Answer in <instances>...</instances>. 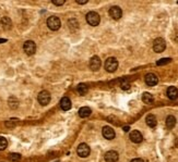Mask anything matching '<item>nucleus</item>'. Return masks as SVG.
<instances>
[{"label": "nucleus", "mask_w": 178, "mask_h": 162, "mask_svg": "<svg viewBox=\"0 0 178 162\" xmlns=\"http://www.w3.org/2000/svg\"><path fill=\"white\" fill-rule=\"evenodd\" d=\"M86 21L91 26H97L100 22H101V17H100L98 13H96L94 11H91V12H89L86 14Z\"/></svg>", "instance_id": "f257e3e1"}, {"label": "nucleus", "mask_w": 178, "mask_h": 162, "mask_svg": "<svg viewBox=\"0 0 178 162\" xmlns=\"http://www.w3.org/2000/svg\"><path fill=\"white\" fill-rule=\"evenodd\" d=\"M117 68H118V61L116 58L111 57L105 61V70L107 72H109V73L115 72L117 70Z\"/></svg>", "instance_id": "f03ea898"}, {"label": "nucleus", "mask_w": 178, "mask_h": 162, "mask_svg": "<svg viewBox=\"0 0 178 162\" xmlns=\"http://www.w3.org/2000/svg\"><path fill=\"white\" fill-rule=\"evenodd\" d=\"M47 26L51 30H58L61 26V22L59 20V17H55V15L49 17L47 19Z\"/></svg>", "instance_id": "7ed1b4c3"}, {"label": "nucleus", "mask_w": 178, "mask_h": 162, "mask_svg": "<svg viewBox=\"0 0 178 162\" xmlns=\"http://www.w3.org/2000/svg\"><path fill=\"white\" fill-rule=\"evenodd\" d=\"M165 48H166V43H165L164 39L163 38H156L154 43H153V50L160 54V52H163L165 50Z\"/></svg>", "instance_id": "20e7f679"}, {"label": "nucleus", "mask_w": 178, "mask_h": 162, "mask_svg": "<svg viewBox=\"0 0 178 162\" xmlns=\"http://www.w3.org/2000/svg\"><path fill=\"white\" fill-rule=\"evenodd\" d=\"M37 99H38V102L42 106H47L49 103V101H51V94L47 90L40 91V94H38Z\"/></svg>", "instance_id": "39448f33"}, {"label": "nucleus", "mask_w": 178, "mask_h": 162, "mask_svg": "<svg viewBox=\"0 0 178 162\" xmlns=\"http://www.w3.org/2000/svg\"><path fill=\"white\" fill-rule=\"evenodd\" d=\"M78 155H79V157H81V158H86L87 155H90V152H91V149H90V147L86 145V144H80V145L78 146Z\"/></svg>", "instance_id": "423d86ee"}, {"label": "nucleus", "mask_w": 178, "mask_h": 162, "mask_svg": "<svg viewBox=\"0 0 178 162\" xmlns=\"http://www.w3.org/2000/svg\"><path fill=\"white\" fill-rule=\"evenodd\" d=\"M23 49H24V51H25V54H29V56H32V54H35V51H36V45H35L34 41H27L24 43Z\"/></svg>", "instance_id": "0eeeda50"}, {"label": "nucleus", "mask_w": 178, "mask_h": 162, "mask_svg": "<svg viewBox=\"0 0 178 162\" xmlns=\"http://www.w3.org/2000/svg\"><path fill=\"white\" fill-rule=\"evenodd\" d=\"M109 15L111 17H113L114 20H119L121 17H122V10L120 8L115 6V7H111L109 9Z\"/></svg>", "instance_id": "6e6552de"}, {"label": "nucleus", "mask_w": 178, "mask_h": 162, "mask_svg": "<svg viewBox=\"0 0 178 162\" xmlns=\"http://www.w3.org/2000/svg\"><path fill=\"white\" fill-rule=\"evenodd\" d=\"M101 59L97 57V56H94V57H92V59L90 60V69L93 70V71H97L100 70L101 68Z\"/></svg>", "instance_id": "1a4fd4ad"}, {"label": "nucleus", "mask_w": 178, "mask_h": 162, "mask_svg": "<svg viewBox=\"0 0 178 162\" xmlns=\"http://www.w3.org/2000/svg\"><path fill=\"white\" fill-rule=\"evenodd\" d=\"M144 81L147 83V85H149V86H154V85L157 84L158 78L154 73H149V74L145 75Z\"/></svg>", "instance_id": "9d476101"}, {"label": "nucleus", "mask_w": 178, "mask_h": 162, "mask_svg": "<svg viewBox=\"0 0 178 162\" xmlns=\"http://www.w3.org/2000/svg\"><path fill=\"white\" fill-rule=\"evenodd\" d=\"M115 131L111 126H104L103 127V136H104L106 139H114L115 138Z\"/></svg>", "instance_id": "9b49d317"}, {"label": "nucleus", "mask_w": 178, "mask_h": 162, "mask_svg": "<svg viewBox=\"0 0 178 162\" xmlns=\"http://www.w3.org/2000/svg\"><path fill=\"white\" fill-rule=\"evenodd\" d=\"M119 155H118L117 151H114V150H111V151H107L105 153V160L106 162H117Z\"/></svg>", "instance_id": "f8f14e48"}, {"label": "nucleus", "mask_w": 178, "mask_h": 162, "mask_svg": "<svg viewBox=\"0 0 178 162\" xmlns=\"http://www.w3.org/2000/svg\"><path fill=\"white\" fill-rule=\"evenodd\" d=\"M130 139L132 142L139 144V142H142L143 137H142V134L139 132V131H132V132L130 133Z\"/></svg>", "instance_id": "ddd939ff"}, {"label": "nucleus", "mask_w": 178, "mask_h": 162, "mask_svg": "<svg viewBox=\"0 0 178 162\" xmlns=\"http://www.w3.org/2000/svg\"><path fill=\"white\" fill-rule=\"evenodd\" d=\"M71 106H72V103H71V100L68 98V97H64V98L60 100V107H61V109H62V110H64V111L70 110Z\"/></svg>", "instance_id": "4468645a"}, {"label": "nucleus", "mask_w": 178, "mask_h": 162, "mask_svg": "<svg viewBox=\"0 0 178 162\" xmlns=\"http://www.w3.org/2000/svg\"><path fill=\"white\" fill-rule=\"evenodd\" d=\"M167 96L168 98L171 100H176L178 98V89L176 87H168L167 89Z\"/></svg>", "instance_id": "2eb2a0df"}, {"label": "nucleus", "mask_w": 178, "mask_h": 162, "mask_svg": "<svg viewBox=\"0 0 178 162\" xmlns=\"http://www.w3.org/2000/svg\"><path fill=\"white\" fill-rule=\"evenodd\" d=\"M0 23H1V25L4 26V30H10L11 27H12V22H11L10 17H1Z\"/></svg>", "instance_id": "dca6fc26"}, {"label": "nucleus", "mask_w": 178, "mask_h": 162, "mask_svg": "<svg viewBox=\"0 0 178 162\" xmlns=\"http://www.w3.org/2000/svg\"><path fill=\"white\" fill-rule=\"evenodd\" d=\"M145 121H147V124L150 127H155L156 124H157V121H156V118H155L154 114H149L145 119Z\"/></svg>", "instance_id": "f3484780"}, {"label": "nucleus", "mask_w": 178, "mask_h": 162, "mask_svg": "<svg viewBox=\"0 0 178 162\" xmlns=\"http://www.w3.org/2000/svg\"><path fill=\"white\" fill-rule=\"evenodd\" d=\"M91 113H92V111L89 107H82V108L79 110V115H80V118H83V119L90 116Z\"/></svg>", "instance_id": "a211bd4d"}, {"label": "nucleus", "mask_w": 178, "mask_h": 162, "mask_svg": "<svg viewBox=\"0 0 178 162\" xmlns=\"http://www.w3.org/2000/svg\"><path fill=\"white\" fill-rule=\"evenodd\" d=\"M176 124V119H175L174 115H168L167 119H166V127L167 128H173Z\"/></svg>", "instance_id": "6ab92c4d"}, {"label": "nucleus", "mask_w": 178, "mask_h": 162, "mask_svg": "<svg viewBox=\"0 0 178 162\" xmlns=\"http://www.w3.org/2000/svg\"><path fill=\"white\" fill-rule=\"evenodd\" d=\"M142 100H143V102H145V103L150 105V103H152V102H153L154 98H153V96H152L150 93H144V94L142 95Z\"/></svg>", "instance_id": "aec40b11"}, {"label": "nucleus", "mask_w": 178, "mask_h": 162, "mask_svg": "<svg viewBox=\"0 0 178 162\" xmlns=\"http://www.w3.org/2000/svg\"><path fill=\"white\" fill-rule=\"evenodd\" d=\"M8 103H9V107L11 109H17L18 106H19V100L15 97H10L8 100Z\"/></svg>", "instance_id": "412c9836"}, {"label": "nucleus", "mask_w": 178, "mask_h": 162, "mask_svg": "<svg viewBox=\"0 0 178 162\" xmlns=\"http://www.w3.org/2000/svg\"><path fill=\"white\" fill-rule=\"evenodd\" d=\"M77 90H78V93H79L80 95L84 96V95L87 93L89 88H87V86L85 84H79V85H78V87H77Z\"/></svg>", "instance_id": "4be33fe9"}, {"label": "nucleus", "mask_w": 178, "mask_h": 162, "mask_svg": "<svg viewBox=\"0 0 178 162\" xmlns=\"http://www.w3.org/2000/svg\"><path fill=\"white\" fill-rule=\"evenodd\" d=\"M7 146H8L7 139L4 138V137H0V150H4V149L7 148Z\"/></svg>", "instance_id": "5701e85b"}, {"label": "nucleus", "mask_w": 178, "mask_h": 162, "mask_svg": "<svg viewBox=\"0 0 178 162\" xmlns=\"http://www.w3.org/2000/svg\"><path fill=\"white\" fill-rule=\"evenodd\" d=\"M171 61V58H163V59H161V60H158L157 62H156V64H157V65H164V64L169 63Z\"/></svg>", "instance_id": "b1692460"}, {"label": "nucleus", "mask_w": 178, "mask_h": 162, "mask_svg": "<svg viewBox=\"0 0 178 162\" xmlns=\"http://www.w3.org/2000/svg\"><path fill=\"white\" fill-rule=\"evenodd\" d=\"M10 159L12 161H20L21 160V155L20 153H10Z\"/></svg>", "instance_id": "393cba45"}, {"label": "nucleus", "mask_w": 178, "mask_h": 162, "mask_svg": "<svg viewBox=\"0 0 178 162\" xmlns=\"http://www.w3.org/2000/svg\"><path fill=\"white\" fill-rule=\"evenodd\" d=\"M121 88H122L124 90H127V89L130 88V84H129L127 81H124L122 83H121Z\"/></svg>", "instance_id": "a878e982"}, {"label": "nucleus", "mask_w": 178, "mask_h": 162, "mask_svg": "<svg viewBox=\"0 0 178 162\" xmlns=\"http://www.w3.org/2000/svg\"><path fill=\"white\" fill-rule=\"evenodd\" d=\"M53 4L55 6H62L64 4V0H60V1H58V0H53Z\"/></svg>", "instance_id": "bb28decb"}, {"label": "nucleus", "mask_w": 178, "mask_h": 162, "mask_svg": "<svg viewBox=\"0 0 178 162\" xmlns=\"http://www.w3.org/2000/svg\"><path fill=\"white\" fill-rule=\"evenodd\" d=\"M77 1V4H87V0H75Z\"/></svg>", "instance_id": "cd10ccee"}, {"label": "nucleus", "mask_w": 178, "mask_h": 162, "mask_svg": "<svg viewBox=\"0 0 178 162\" xmlns=\"http://www.w3.org/2000/svg\"><path fill=\"white\" fill-rule=\"evenodd\" d=\"M130 162H144V161H143V159L137 158V159H133V160H131Z\"/></svg>", "instance_id": "c85d7f7f"}, {"label": "nucleus", "mask_w": 178, "mask_h": 162, "mask_svg": "<svg viewBox=\"0 0 178 162\" xmlns=\"http://www.w3.org/2000/svg\"><path fill=\"white\" fill-rule=\"evenodd\" d=\"M124 131L125 132H128L129 131V126H124Z\"/></svg>", "instance_id": "c756f323"}, {"label": "nucleus", "mask_w": 178, "mask_h": 162, "mask_svg": "<svg viewBox=\"0 0 178 162\" xmlns=\"http://www.w3.org/2000/svg\"><path fill=\"white\" fill-rule=\"evenodd\" d=\"M6 39H4V38H0V44H2V43H6Z\"/></svg>", "instance_id": "7c9ffc66"}, {"label": "nucleus", "mask_w": 178, "mask_h": 162, "mask_svg": "<svg viewBox=\"0 0 178 162\" xmlns=\"http://www.w3.org/2000/svg\"><path fill=\"white\" fill-rule=\"evenodd\" d=\"M175 41H178V33H177V34H176V37H175Z\"/></svg>", "instance_id": "2f4dec72"}]
</instances>
